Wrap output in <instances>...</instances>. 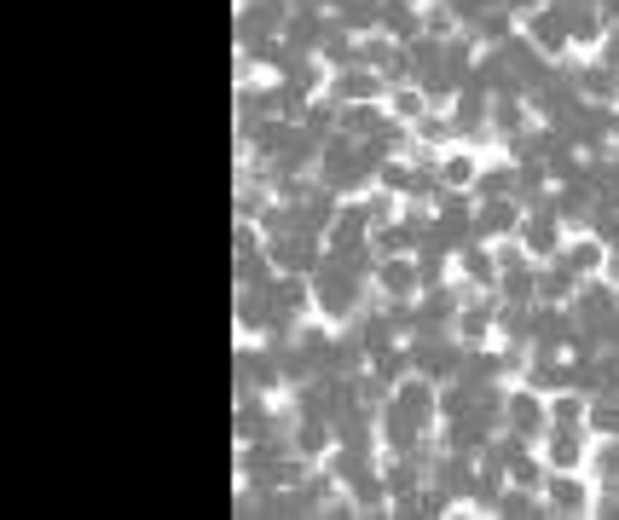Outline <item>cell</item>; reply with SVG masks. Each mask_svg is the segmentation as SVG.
Wrapping results in <instances>:
<instances>
[{"label":"cell","mask_w":619,"mask_h":520,"mask_svg":"<svg viewBox=\"0 0 619 520\" xmlns=\"http://www.w3.org/2000/svg\"><path fill=\"white\" fill-rule=\"evenodd\" d=\"M550 405H544L533 387H516V394H504V422H509V434H521V439H538V434H550Z\"/></svg>","instance_id":"cell-1"},{"label":"cell","mask_w":619,"mask_h":520,"mask_svg":"<svg viewBox=\"0 0 619 520\" xmlns=\"http://www.w3.org/2000/svg\"><path fill=\"white\" fill-rule=\"evenodd\" d=\"M376 289L388 295V301H417V289H423L417 255H388V260H376Z\"/></svg>","instance_id":"cell-2"},{"label":"cell","mask_w":619,"mask_h":520,"mask_svg":"<svg viewBox=\"0 0 619 520\" xmlns=\"http://www.w3.org/2000/svg\"><path fill=\"white\" fill-rule=\"evenodd\" d=\"M388 87L382 70H366V64H348L331 76V104H376V92Z\"/></svg>","instance_id":"cell-3"},{"label":"cell","mask_w":619,"mask_h":520,"mask_svg":"<svg viewBox=\"0 0 619 520\" xmlns=\"http://www.w3.org/2000/svg\"><path fill=\"white\" fill-rule=\"evenodd\" d=\"M527 29H533V41H538V52H544V59H561V52H568V41H573L568 17H561V12H550V7H538L533 17H527Z\"/></svg>","instance_id":"cell-4"},{"label":"cell","mask_w":619,"mask_h":520,"mask_svg":"<svg viewBox=\"0 0 619 520\" xmlns=\"http://www.w3.org/2000/svg\"><path fill=\"white\" fill-rule=\"evenodd\" d=\"M544 504H550L556 515H585L591 509V492L579 486L568 469H550V480H544Z\"/></svg>","instance_id":"cell-5"},{"label":"cell","mask_w":619,"mask_h":520,"mask_svg":"<svg viewBox=\"0 0 619 520\" xmlns=\"http://www.w3.org/2000/svg\"><path fill=\"white\" fill-rule=\"evenodd\" d=\"M521 232V202L516 197H498V202H486V209L475 214V237L486 244V237H516Z\"/></svg>","instance_id":"cell-6"},{"label":"cell","mask_w":619,"mask_h":520,"mask_svg":"<svg viewBox=\"0 0 619 520\" xmlns=\"http://www.w3.org/2000/svg\"><path fill=\"white\" fill-rule=\"evenodd\" d=\"M521 244L533 260H550L561 255V220L556 214H533V220H521Z\"/></svg>","instance_id":"cell-7"},{"label":"cell","mask_w":619,"mask_h":520,"mask_svg":"<svg viewBox=\"0 0 619 520\" xmlns=\"http://www.w3.org/2000/svg\"><path fill=\"white\" fill-rule=\"evenodd\" d=\"M458 277H469V284H498V249H481V237L463 244L458 249Z\"/></svg>","instance_id":"cell-8"},{"label":"cell","mask_w":619,"mask_h":520,"mask_svg":"<svg viewBox=\"0 0 619 520\" xmlns=\"http://www.w3.org/2000/svg\"><path fill=\"white\" fill-rule=\"evenodd\" d=\"M544 451H550V469H579L585 439H579V429H550L544 434Z\"/></svg>","instance_id":"cell-9"},{"label":"cell","mask_w":619,"mask_h":520,"mask_svg":"<svg viewBox=\"0 0 619 520\" xmlns=\"http://www.w3.org/2000/svg\"><path fill=\"white\" fill-rule=\"evenodd\" d=\"M591 417L585 405V387H561V394L550 399V429H579V422Z\"/></svg>","instance_id":"cell-10"},{"label":"cell","mask_w":619,"mask_h":520,"mask_svg":"<svg viewBox=\"0 0 619 520\" xmlns=\"http://www.w3.org/2000/svg\"><path fill=\"white\" fill-rule=\"evenodd\" d=\"M561 260H568L579 277H596L603 272V237H579L573 249H561Z\"/></svg>","instance_id":"cell-11"},{"label":"cell","mask_w":619,"mask_h":520,"mask_svg":"<svg viewBox=\"0 0 619 520\" xmlns=\"http://www.w3.org/2000/svg\"><path fill=\"white\" fill-rule=\"evenodd\" d=\"M475 179H481L475 157H463V151L441 157V185H446V191H463V185H475Z\"/></svg>","instance_id":"cell-12"},{"label":"cell","mask_w":619,"mask_h":520,"mask_svg":"<svg viewBox=\"0 0 619 520\" xmlns=\"http://www.w3.org/2000/svg\"><path fill=\"white\" fill-rule=\"evenodd\" d=\"M516 191H521V174H516V169H486V174L475 179V197H486V202L516 197Z\"/></svg>","instance_id":"cell-13"},{"label":"cell","mask_w":619,"mask_h":520,"mask_svg":"<svg viewBox=\"0 0 619 520\" xmlns=\"http://www.w3.org/2000/svg\"><path fill=\"white\" fill-rule=\"evenodd\" d=\"M388 110H394V122H423V116H429V92H417V87H394Z\"/></svg>","instance_id":"cell-14"},{"label":"cell","mask_w":619,"mask_h":520,"mask_svg":"<svg viewBox=\"0 0 619 520\" xmlns=\"http://www.w3.org/2000/svg\"><path fill=\"white\" fill-rule=\"evenodd\" d=\"M509 480H516V486H527V492H544V480H550V474H544L538 469V457H509Z\"/></svg>","instance_id":"cell-15"},{"label":"cell","mask_w":619,"mask_h":520,"mask_svg":"<svg viewBox=\"0 0 619 520\" xmlns=\"http://www.w3.org/2000/svg\"><path fill=\"white\" fill-rule=\"evenodd\" d=\"M475 35H481V41H493V47H504V41H516V24H509V12L498 7V12H486V17H481V29H475Z\"/></svg>","instance_id":"cell-16"},{"label":"cell","mask_w":619,"mask_h":520,"mask_svg":"<svg viewBox=\"0 0 619 520\" xmlns=\"http://www.w3.org/2000/svg\"><path fill=\"white\" fill-rule=\"evenodd\" d=\"M366 127H388V122H382L376 116V104H348V116H342V134H366Z\"/></svg>","instance_id":"cell-17"},{"label":"cell","mask_w":619,"mask_h":520,"mask_svg":"<svg viewBox=\"0 0 619 520\" xmlns=\"http://www.w3.org/2000/svg\"><path fill=\"white\" fill-rule=\"evenodd\" d=\"M498 515H516V520H521V515H538V497L527 492V486H516V492L498 497Z\"/></svg>","instance_id":"cell-18"},{"label":"cell","mask_w":619,"mask_h":520,"mask_svg":"<svg viewBox=\"0 0 619 520\" xmlns=\"http://www.w3.org/2000/svg\"><path fill=\"white\" fill-rule=\"evenodd\" d=\"M591 429L608 434V439H619V405H591Z\"/></svg>","instance_id":"cell-19"},{"label":"cell","mask_w":619,"mask_h":520,"mask_svg":"<svg viewBox=\"0 0 619 520\" xmlns=\"http://www.w3.org/2000/svg\"><path fill=\"white\" fill-rule=\"evenodd\" d=\"M423 139H429V145H451V139H458V127L441 122V116H423Z\"/></svg>","instance_id":"cell-20"}]
</instances>
